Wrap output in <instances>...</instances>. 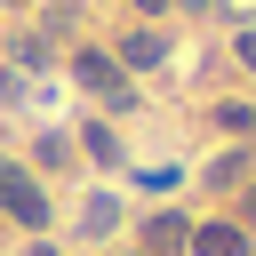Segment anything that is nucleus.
I'll list each match as a JSON object with an SVG mask.
<instances>
[{
    "mask_svg": "<svg viewBox=\"0 0 256 256\" xmlns=\"http://www.w3.org/2000/svg\"><path fill=\"white\" fill-rule=\"evenodd\" d=\"M0 208H8L16 224H32V232L48 224V192H40V184H32L24 168H8V160H0Z\"/></svg>",
    "mask_w": 256,
    "mask_h": 256,
    "instance_id": "nucleus-1",
    "label": "nucleus"
},
{
    "mask_svg": "<svg viewBox=\"0 0 256 256\" xmlns=\"http://www.w3.org/2000/svg\"><path fill=\"white\" fill-rule=\"evenodd\" d=\"M72 72H80V88H88V96H104V104H128V72H120V56H96V48H80V56H72Z\"/></svg>",
    "mask_w": 256,
    "mask_h": 256,
    "instance_id": "nucleus-2",
    "label": "nucleus"
},
{
    "mask_svg": "<svg viewBox=\"0 0 256 256\" xmlns=\"http://www.w3.org/2000/svg\"><path fill=\"white\" fill-rule=\"evenodd\" d=\"M192 248H200V256H248V232H240V224H200Z\"/></svg>",
    "mask_w": 256,
    "mask_h": 256,
    "instance_id": "nucleus-3",
    "label": "nucleus"
},
{
    "mask_svg": "<svg viewBox=\"0 0 256 256\" xmlns=\"http://www.w3.org/2000/svg\"><path fill=\"white\" fill-rule=\"evenodd\" d=\"M120 64H136V72L160 64V32H128V40H120Z\"/></svg>",
    "mask_w": 256,
    "mask_h": 256,
    "instance_id": "nucleus-4",
    "label": "nucleus"
},
{
    "mask_svg": "<svg viewBox=\"0 0 256 256\" xmlns=\"http://www.w3.org/2000/svg\"><path fill=\"white\" fill-rule=\"evenodd\" d=\"M112 224H120V208H112V200H104V192H96V200H88V208H80V232H88V240H96V232H112Z\"/></svg>",
    "mask_w": 256,
    "mask_h": 256,
    "instance_id": "nucleus-5",
    "label": "nucleus"
},
{
    "mask_svg": "<svg viewBox=\"0 0 256 256\" xmlns=\"http://www.w3.org/2000/svg\"><path fill=\"white\" fill-rule=\"evenodd\" d=\"M144 240L168 256V248H176V240H192V232H184V216H152V224H144Z\"/></svg>",
    "mask_w": 256,
    "mask_h": 256,
    "instance_id": "nucleus-6",
    "label": "nucleus"
},
{
    "mask_svg": "<svg viewBox=\"0 0 256 256\" xmlns=\"http://www.w3.org/2000/svg\"><path fill=\"white\" fill-rule=\"evenodd\" d=\"M80 144H88L96 160H120V136H112V128H96V120H88V136H80Z\"/></svg>",
    "mask_w": 256,
    "mask_h": 256,
    "instance_id": "nucleus-7",
    "label": "nucleus"
},
{
    "mask_svg": "<svg viewBox=\"0 0 256 256\" xmlns=\"http://www.w3.org/2000/svg\"><path fill=\"white\" fill-rule=\"evenodd\" d=\"M240 64H248V72H256V32H240Z\"/></svg>",
    "mask_w": 256,
    "mask_h": 256,
    "instance_id": "nucleus-8",
    "label": "nucleus"
},
{
    "mask_svg": "<svg viewBox=\"0 0 256 256\" xmlns=\"http://www.w3.org/2000/svg\"><path fill=\"white\" fill-rule=\"evenodd\" d=\"M240 216H248V224H256V192H248V200H240Z\"/></svg>",
    "mask_w": 256,
    "mask_h": 256,
    "instance_id": "nucleus-9",
    "label": "nucleus"
},
{
    "mask_svg": "<svg viewBox=\"0 0 256 256\" xmlns=\"http://www.w3.org/2000/svg\"><path fill=\"white\" fill-rule=\"evenodd\" d=\"M136 8H168V0H136Z\"/></svg>",
    "mask_w": 256,
    "mask_h": 256,
    "instance_id": "nucleus-10",
    "label": "nucleus"
}]
</instances>
